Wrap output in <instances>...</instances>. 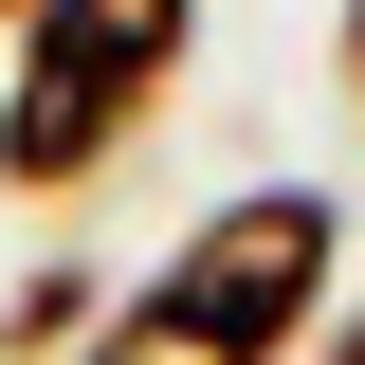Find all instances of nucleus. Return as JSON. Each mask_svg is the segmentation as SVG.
<instances>
[{"label": "nucleus", "instance_id": "f257e3e1", "mask_svg": "<svg viewBox=\"0 0 365 365\" xmlns=\"http://www.w3.org/2000/svg\"><path fill=\"white\" fill-rule=\"evenodd\" d=\"M182 55H201V0H37L0 37V201H91L165 128Z\"/></svg>", "mask_w": 365, "mask_h": 365}, {"label": "nucleus", "instance_id": "f03ea898", "mask_svg": "<svg viewBox=\"0 0 365 365\" xmlns=\"http://www.w3.org/2000/svg\"><path fill=\"white\" fill-rule=\"evenodd\" d=\"M146 292L220 365H311L329 311H347V201H329V182H237V201H201V220L165 237Z\"/></svg>", "mask_w": 365, "mask_h": 365}, {"label": "nucleus", "instance_id": "7ed1b4c3", "mask_svg": "<svg viewBox=\"0 0 365 365\" xmlns=\"http://www.w3.org/2000/svg\"><path fill=\"white\" fill-rule=\"evenodd\" d=\"M91 329H110V274L91 256H37L19 292H0V365H73Z\"/></svg>", "mask_w": 365, "mask_h": 365}, {"label": "nucleus", "instance_id": "20e7f679", "mask_svg": "<svg viewBox=\"0 0 365 365\" xmlns=\"http://www.w3.org/2000/svg\"><path fill=\"white\" fill-rule=\"evenodd\" d=\"M73 365H220V347H201V329H182L165 292H110V329H91Z\"/></svg>", "mask_w": 365, "mask_h": 365}, {"label": "nucleus", "instance_id": "39448f33", "mask_svg": "<svg viewBox=\"0 0 365 365\" xmlns=\"http://www.w3.org/2000/svg\"><path fill=\"white\" fill-rule=\"evenodd\" d=\"M329 73H347V91H365V0H347V19H329Z\"/></svg>", "mask_w": 365, "mask_h": 365}, {"label": "nucleus", "instance_id": "423d86ee", "mask_svg": "<svg viewBox=\"0 0 365 365\" xmlns=\"http://www.w3.org/2000/svg\"><path fill=\"white\" fill-rule=\"evenodd\" d=\"M311 365H365V292H347V311H329V347H311Z\"/></svg>", "mask_w": 365, "mask_h": 365}, {"label": "nucleus", "instance_id": "0eeeda50", "mask_svg": "<svg viewBox=\"0 0 365 365\" xmlns=\"http://www.w3.org/2000/svg\"><path fill=\"white\" fill-rule=\"evenodd\" d=\"M19 19H37V0H0V37H19Z\"/></svg>", "mask_w": 365, "mask_h": 365}]
</instances>
